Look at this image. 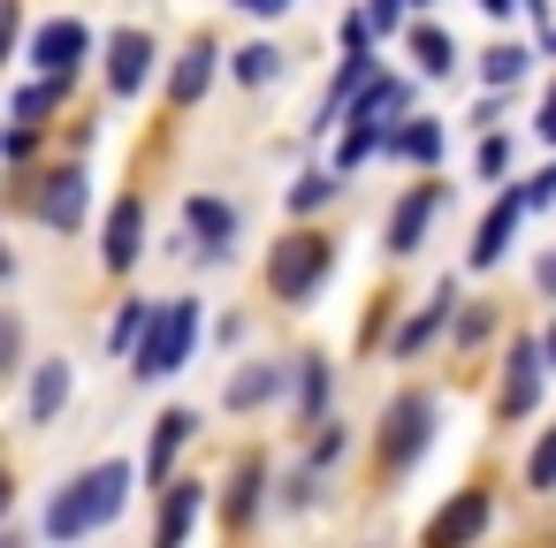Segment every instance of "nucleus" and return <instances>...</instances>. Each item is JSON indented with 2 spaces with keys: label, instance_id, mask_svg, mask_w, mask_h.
Wrapping results in <instances>:
<instances>
[{
  "label": "nucleus",
  "instance_id": "nucleus-1",
  "mask_svg": "<svg viewBox=\"0 0 556 548\" xmlns=\"http://www.w3.org/2000/svg\"><path fill=\"white\" fill-rule=\"evenodd\" d=\"M130 487H138L130 464H92L85 480H70V487L47 502V540H85V533H100V525L130 502Z\"/></svg>",
  "mask_w": 556,
  "mask_h": 548
},
{
  "label": "nucleus",
  "instance_id": "nucleus-2",
  "mask_svg": "<svg viewBox=\"0 0 556 548\" xmlns=\"http://www.w3.org/2000/svg\"><path fill=\"white\" fill-rule=\"evenodd\" d=\"M191 343H199V305L184 297V305H161L153 313V335L138 343V373L146 381H168L184 358H191Z\"/></svg>",
  "mask_w": 556,
  "mask_h": 548
},
{
  "label": "nucleus",
  "instance_id": "nucleus-3",
  "mask_svg": "<svg viewBox=\"0 0 556 548\" xmlns=\"http://www.w3.org/2000/svg\"><path fill=\"white\" fill-rule=\"evenodd\" d=\"M434 434V404L427 396H396L389 404V434H381V457H389V472H404L412 457H419V442Z\"/></svg>",
  "mask_w": 556,
  "mask_h": 548
},
{
  "label": "nucleus",
  "instance_id": "nucleus-4",
  "mask_svg": "<svg viewBox=\"0 0 556 548\" xmlns=\"http://www.w3.org/2000/svg\"><path fill=\"white\" fill-rule=\"evenodd\" d=\"M320 275H328V244H320V237H298V244H282V252L267 259V282H275V297H305Z\"/></svg>",
  "mask_w": 556,
  "mask_h": 548
},
{
  "label": "nucleus",
  "instance_id": "nucleus-5",
  "mask_svg": "<svg viewBox=\"0 0 556 548\" xmlns=\"http://www.w3.org/2000/svg\"><path fill=\"white\" fill-rule=\"evenodd\" d=\"M526 214H533V206H526V191H503V199H495V214L472 229V267H495V259L510 252V237H518V221H526Z\"/></svg>",
  "mask_w": 556,
  "mask_h": 548
},
{
  "label": "nucleus",
  "instance_id": "nucleus-6",
  "mask_svg": "<svg viewBox=\"0 0 556 548\" xmlns=\"http://www.w3.org/2000/svg\"><path fill=\"white\" fill-rule=\"evenodd\" d=\"M85 24H39L31 31V62H39V77H70L77 62H85Z\"/></svg>",
  "mask_w": 556,
  "mask_h": 548
},
{
  "label": "nucleus",
  "instance_id": "nucleus-7",
  "mask_svg": "<svg viewBox=\"0 0 556 548\" xmlns=\"http://www.w3.org/2000/svg\"><path fill=\"white\" fill-rule=\"evenodd\" d=\"M472 533H488V495L472 487V495H457L434 525H427V548H465Z\"/></svg>",
  "mask_w": 556,
  "mask_h": 548
},
{
  "label": "nucleus",
  "instance_id": "nucleus-8",
  "mask_svg": "<svg viewBox=\"0 0 556 548\" xmlns=\"http://www.w3.org/2000/svg\"><path fill=\"white\" fill-rule=\"evenodd\" d=\"M146 69H153V39H146V31H123V39L108 47V85L130 100V92L146 85Z\"/></svg>",
  "mask_w": 556,
  "mask_h": 548
},
{
  "label": "nucleus",
  "instance_id": "nucleus-9",
  "mask_svg": "<svg viewBox=\"0 0 556 548\" xmlns=\"http://www.w3.org/2000/svg\"><path fill=\"white\" fill-rule=\"evenodd\" d=\"M442 214V191L434 183H419L404 206H396V221H389V252H419V237H427V221Z\"/></svg>",
  "mask_w": 556,
  "mask_h": 548
},
{
  "label": "nucleus",
  "instance_id": "nucleus-10",
  "mask_svg": "<svg viewBox=\"0 0 556 548\" xmlns=\"http://www.w3.org/2000/svg\"><path fill=\"white\" fill-rule=\"evenodd\" d=\"M404 107H412V92H404L396 77H374V85H366V100L351 107V123H366V130H381V138H389V123H404Z\"/></svg>",
  "mask_w": 556,
  "mask_h": 548
},
{
  "label": "nucleus",
  "instance_id": "nucleus-11",
  "mask_svg": "<svg viewBox=\"0 0 556 548\" xmlns=\"http://www.w3.org/2000/svg\"><path fill=\"white\" fill-rule=\"evenodd\" d=\"M138 237H146V206H138V199H123V206L108 214V244H100V259H108V267H130V259L146 252Z\"/></svg>",
  "mask_w": 556,
  "mask_h": 548
},
{
  "label": "nucleus",
  "instance_id": "nucleus-12",
  "mask_svg": "<svg viewBox=\"0 0 556 548\" xmlns=\"http://www.w3.org/2000/svg\"><path fill=\"white\" fill-rule=\"evenodd\" d=\"M199 502H206V495H199L191 480H176V487H168V502H161V533H153V548H184V540H191V525H199Z\"/></svg>",
  "mask_w": 556,
  "mask_h": 548
},
{
  "label": "nucleus",
  "instance_id": "nucleus-13",
  "mask_svg": "<svg viewBox=\"0 0 556 548\" xmlns=\"http://www.w3.org/2000/svg\"><path fill=\"white\" fill-rule=\"evenodd\" d=\"M450 305H457V290H434L427 297V313H412L404 328H396V358H412V351H427L442 328H450Z\"/></svg>",
  "mask_w": 556,
  "mask_h": 548
},
{
  "label": "nucleus",
  "instance_id": "nucleus-14",
  "mask_svg": "<svg viewBox=\"0 0 556 548\" xmlns=\"http://www.w3.org/2000/svg\"><path fill=\"white\" fill-rule=\"evenodd\" d=\"M533 388H541V351L518 343L510 351V381H503V419H526L533 411Z\"/></svg>",
  "mask_w": 556,
  "mask_h": 548
},
{
  "label": "nucleus",
  "instance_id": "nucleus-15",
  "mask_svg": "<svg viewBox=\"0 0 556 548\" xmlns=\"http://www.w3.org/2000/svg\"><path fill=\"white\" fill-rule=\"evenodd\" d=\"M39 214H47L54 229H77V221H85V176H77V168L54 176V183L39 191Z\"/></svg>",
  "mask_w": 556,
  "mask_h": 548
},
{
  "label": "nucleus",
  "instance_id": "nucleus-16",
  "mask_svg": "<svg viewBox=\"0 0 556 548\" xmlns=\"http://www.w3.org/2000/svg\"><path fill=\"white\" fill-rule=\"evenodd\" d=\"M191 426H199L191 411H161V419H153V449H146V472H168V464H176V449L191 442Z\"/></svg>",
  "mask_w": 556,
  "mask_h": 548
},
{
  "label": "nucleus",
  "instance_id": "nucleus-17",
  "mask_svg": "<svg viewBox=\"0 0 556 548\" xmlns=\"http://www.w3.org/2000/svg\"><path fill=\"white\" fill-rule=\"evenodd\" d=\"M153 313H161V305H146V297H130V305H123V313H115V328H108V343H115V351H130V358H138V343H146V335H153Z\"/></svg>",
  "mask_w": 556,
  "mask_h": 548
},
{
  "label": "nucleus",
  "instance_id": "nucleus-18",
  "mask_svg": "<svg viewBox=\"0 0 556 548\" xmlns=\"http://www.w3.org/2000/svg\"><path fill=\"white\" fill-rule=\"evenodd\" d=\"M62 404H70V366H39V381H31V426H47Z\"/></svg>",
  "mask_w": 556,
  "mask_h": 548
},
{
  "label": "nucleus",
  "instance_id": "nucleus-19",
  "mask_svg": "<svg viewBox=\"0 0 556 548\" xmlns=\"http://www.w3.org/2000/svg\"><path fill=\"white\" fill-rule=\"evenodd\" d=\"M206 77H214V47H191V54L176 62V85H168V92H176V107H191V100L206 92Z\"/></svg>",
  "mask_w": 556,
  "mask_h": 548
},
{
  "label": "nucleus",
  "instance_id": "nucleus-20",
  "mask_svg": "<svg viewBox=\"0 0 556 548\" xmlns=\"http://www.w3.org/2000/svg\"><path fill=\"white\" fill-rule=\"evenodd\" d=\"M62 92H70V77H39V85H24V92H16V123L31 130V123H39V115H47Z\"/></svg>",
  "mask_w": 556,
  "mask_h": 548
},
{
  "label": "nucleus",
  "instance_id": "nucleus-21",
  "mask_svg": "<svg viewBox=\"0 0 556 548\" xmlns=\"http://www.w3.org/2000/svg\"><path fill=\"white\" fill-rule=\"evenodd\" d=\"M389 145H396L404 161H427V168L442 161V130H434V123H404V130H396Z\"/></svg>",
  "mask_w": 556,
  "mask_h": 548
},
{
  "label": "nucleus",
  "instance_id": "nucleus-22",
  "mask_svg": "<svg viewBox=\"0 0 556 548\" xmlns=\"http://www.w3.org/2000/svg\"><path fill=\"white\" fill-rule=\"evenodd\" d=\"M184 221H191L214 252H222V244H229V229H237V221H229V206H214V199H191V206H184Z\"/></svg>",
  "mask_w": 556,
  "mask_h": 548
},
{
  "label": "nucleus",
  "instance_id": "nucleus-23",
  "mask_svg": "<svg viewBox=\"0 0 556 548\" xmlns=\"http://www.w3.org/2000/svg\"><path fill=\"white\" fill-rule=\"evenodd\" d=\"M275 388H282V373H275V366H252V373H237V381H229V404L244 411V404H267Z\"/></svg>",
  "mask_w": 556,
  "mask_h": 548
},
{
  "label": "nucleus",
  "instance_id": "nucleus-24",
  "mask_svg": "<svg viewBox=\"0 0 556 548\" xmlns=\"http://www.w3.org/2000/svg\"><path fill=\"white\" fill-rule=\"evenodd\" d=\"M412 54H419V69H427V77H442V69H457V62H450V39H442L434 24H419V31H412Z\"/></svg>",
  "mask_w": 556,
  "mask_h": 548
},
{
  "label": "nucleus",
  "instance_id": "nucleus-25",
  "mask_svg": "<svg viewBox=\"0 0 556 548\" xmlns=\"http://www.w3.org/2000/svg\"><path fill=\"white\" fill-rule=\"evenodd\" d=\"M229 69H237V85H267V77L282 69V54H275V47H244Z\"/></svg>",
  "mask_w": 556,
  "mask_h": 548
},
{
  "label": "nucleus",
  "instance_id": "nucleus-26",
  "mask_svg": "<svg viewBox=\"0 0 556 548\" xmlns=\"http://www.w3.org/2000/svg\"><path fill=\"white\" fill-rule=\"evenodd\" d=\"M480 77H488L495 92H503V85H518V77H526V47H495V54L480 62Z\"/></svg>",
  "mask_w": 556,
  "mask_h": 548
},
{
  "label": "nucleus",
  "instance_id": "nucleus-27",
  "mask_svg": "<svg viewBox=\"0 0 556 548\" xmlns=\"http://www.w3.org/2000/svg\"><path fill=\"white\" fill-rule=\"evenodd\" d=\"M260 480H267L260 464H244V472H237V495H229V525H244V518L260 510Z\"/></svg>",
  "mask_w": 556,
  "mask_h": 548
},
{
  "label": "nucleus",
  "instance_id": "nucleus-28",
  "mask_svg": "<svg viewBox=\"0 0 556 548\" xmlns=\"http://www.w3.org/2000/svg\"><path fill=\"white\" fill-rule=\"evenodd\" d=\"M526 480H533V487H556V426H548V434H541V449L526 457Z\"/></svg>",
  "mask_w": 556,
  "mask_h": 548
},
{
  "label": "nucleus",
  "instance_id": "nucleus-29",
  "mask_svg": "<svg viewBox=\"0 0 556 548\" xmlns=\"http://www.w3.org/2000/svg\"><path fill=\"white\" fill-rule=\"evenodd\" d=\"M298 404H305L313 419H320V404H328V373H320L313 358H305V373H298Z\"/></svg>",
  "mask_w": 556,
  "mask_h": 548
},
{
  "label": "nucleus",
  "instance_id": "nucleus-30",
  "mask_svg": "<svg viewBox=\"0 0 556 548\" xmlns=\"http://www.w3.org/2000/svg\"><path fill=\"white\" fill-rule=\"evenodd\" d=\"M328 191H336L328 176H305V183H290V214H313V206H320Z\"/></svg>",
  "mask_w": 556,
  "mask_h": 548
},
{
  "label": "nucleus",
  "instance_id": "nucleus-31",
  "mask_svg": "<svg viewBox=\"0 0 556 548\" xmlns=\"http://www.w3.org/2000/svg\"><path fill=\"white\" fill-rule=\"evenodd\" d=\"M510 168V145L503 138H480V176H503Z\"/></svg>",
  "mask_w": 556,
  "mask_h": 548
},
{
  "label": "nucleus",
  "instance_id": "nucleus-32",
  "mask_svg": "<svg viewBox=\"0 0 556 548\" xmlns=\"http://www.w3.org/2000/svg\"><path fill=\"white\" fill-rule=\"evenodd\" d=\"M526 206H556V168H541V176L526 183Z\"/></svg>",
  "mask_w": 556,
  "mask_h": 548
},
{
  "label": "nucleus",
  "instance_id": "nucleus-33",
  "mask_svg": "<svg viewBox=\"0 0 556 548\" xmlns=\"http://www.w3.org/2000/svg\"><path fill=\"white\" fill-rule=\"evenodd\" d=\"M396 16H404V0H374V31H389Z\"/></svg>",
  "mask_w": 556,
  "mask_h": 548
},
{
  "label": "nucleus",
  "instance_id": "nucleus-34",
  "mask_svg": "<svg viewBox=\"0 0 556 548\" xmlns=\"http://www.w3.org/2000/svg\"><path fill=\"white\" fill-rule=\"evenodd\" d=\"M237 9H244V16H282L290 0H237Z\"/></svg>",
  "mask_w": 556,
  "mask_h": 548
},
{
  "label": "nucleus",
  "instance_id": "nucleus-35",
  "mask_svg": "<svg viewBox=\"0 0 556 548\" xmlns=\"http://www.w3.org/2000/svg\"><path fill=\"white\" fill-rule=\"evenodd\" d=\"M533 130H541V138H548V145H556V92H548V100H541V123H533Z\"/></svg>",
  "mask_w": 556,
  "mask_h": 548
},
{
  "label": "nucleus",
  "instance_id": "nucleus-36",
  "mask_svg": "<svg viewBox=\"0 0 556 548\" xmlns=\"http://www.w3.org/2000/svg\"><path fill=\"white\" fill-rule=\"evenodd\" d=\"M480 9H488V16H510V9H518V0H480Z\"/></svg>",
  "mask_w": 556,
  "mask_h": 548
},
{
  "label": "nucleus",
  "instance_id": "nucleus-37",
  "mask_svg": "<svg viewBox=\"0 0 556 548\" xmlns=\"http://www.w3.org/2000/svg\"><path fill=\"white\" fill-rule=\"evenodd\" d=\"M541 282H548V290H556V267H541Z\"/></svg>",
  "mask_w": 556,
  "mask_h": 548
},
{
  "label": "nucleus",
  "instance_id": "nucleus-38",
  "mask_svg": "<svg viewBox=\"0 0 556 548\" xmlns=\"http://www.w3.org/2000/svg\"><path fill=\"white\" fill-rule=\"evenodd\" d=\"M548 358H556V328H548Z\"/></svg>",
  "mask_w": 556,
  "mask_h": 548
}]
</instances>
